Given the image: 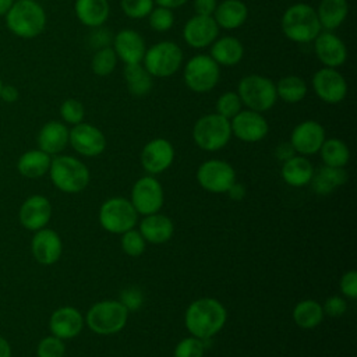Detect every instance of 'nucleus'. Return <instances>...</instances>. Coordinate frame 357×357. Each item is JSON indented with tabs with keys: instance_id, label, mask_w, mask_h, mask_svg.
Returning a JSON list of instances; mask_svg holds the SVG:
<instances>
[{
	"instance_id": "nucleus-1",
	"label": "nucleus",
	"mask_w": 357,
	"mask_h": 357,
	"mask_svg": "<svg viewBox=\"0 0 357 357\" xmlns=\"http://www.w3.org/2000/svg\"><path fill=\"white\" fill-rule=\"evenodd\" d=\"M227 318L226 308L215 298L204 297L190 304L185 311V328L198 339H209L216 335Z\"/></svg>"
},
{
	"instance_id": "nucleus-2",
	"label": "nucleus",
	"mask_w": 357,
	"mask_h": 357,
	"mask_svg": "<svg viewBox=\"0 0 357 357\" xmlns=\"http://www.w3.org/2000/svg\"><path fill=\"white\" fill-rule=\"evenodd\" d=\"M4 17L8 31L22 39L39 36L46 26L45 8L36 0H15Z\"/></svg>"
},
{
	"instance_id": "nucleus-3",
	"label": "nucleus",
	"mask_w": 357,
	"mask_h": 357,
	"mask_svg": "<svg viewBox=\"0 0 357 357\" xmlns=\"http://www.w3.org/2000/svg\"><path fill=\"white\" fill-rule=\"evenodd\" d=\"M282 32L296 43L312 42L322 31L317 11L307 3H296L287 7L280 20Z\"/></svg>"
},
{
	"instance_id": "nucleus-4",
	"label": "nucleus",
	"mask_w": 357,
	"mask_h": 357,
	"mask_svg": "<svg viewBox=\"0 0 357 357\" xmlns=\"http://www.w3.org/2000/svg\"><path fill=\"white\" fill-rule=\"evenodd\" d=\"M49 174L54 187L68 194L82 191L89 183L88 167L77 158L68 155L53 158L50 162Z\"/></svg>"
},
{
	"instance_id": "nucleus-5",
	"label": "nucleus",
	"mask_w": 357,
	"mask_h": 357,
	"mask_svg": "<svg viewBox=\"0 0 357 357\" xmlns=\"http://www.w3.org/2000/svg\"><path fill=\"white\" fill-rule=\"evenodd\" d=\"M237 95L247 109L258 113L268 112L278 100L275 82L259 74H248L243 77L237 85Z\"/></svg>"
},
{
	"instance_id": "nucleus-6",
	"label": "nucleus",
	"mask_w": 357,
	"mask_h": 357,
	"mask_svg": "<svg viewBox=\"0 0 357 357\" xmlns=\"http://www.w3.org/2000/svg\"><path fill=\"white\" fill-rule=\"evenodd\" d=\"M183 63V50L173 40H162L145 50L142 66L153 78L174 75Z\"/></svg>"
},
{
	"instance_id": "nucleus-7",
	"label": "nucleus",
	"mask_w": 357,
	"mask_h": 357,
	"mask_svg": "<svg viewBox=\"0 0 357 357\" xmlns=\"http://www.w3.org/2000/svg\"><path fill=\"white\" fill-rule=\"evenodd\" d=\"M230 137V120L218 113H209L199 117L192 128L194 142L208 152L219 151L226 146Z\"/></svg>"
},
{
	"instance_id": "nucleus-8",
	"label": "nucleus",
	"mask_w": 357,
	"mask_h": 357,
	"mask_svg": "<svg viewBox=\"0 0 357 357\" xmlns=\"http://www.w3.org/2000/svg\"><path fill=\"white\" fill-rule=\"evenodd\" d=\"M128 318V310L121 301L105 300L93 304L86 312L89 329L99 335H113L120 332Z\"/></svg>"
},
{
	"instance_id": "nucleus-9",
	"label": "nucleus",
	"mask_w": 357,
	"mask_h": 357,
	"mask_svg": "<svg viewBox=\"0 0 357 357\" xmlns=\"http://www.w3.org/2000/svg\"><path fill=\"white\" fill-rule=\"evenodd\" d=\"M220 66L208 54H195L184 66L185 86L195 93H208L219 82Z\"/></svg>"
},
{
	"instance_id": "nucleus-10",
	"label": "nucleus",
	"mask_w": 357,
	"mask_h": 357,
	"mask_svg": "<svg viewBox=\"0 0 357 357\" xmlns=\"http://www.w3.org/2000/svg\"><path fill=\"white\" fill-rule=\"evenodd\" d=\"M99 222L105 230L114 234H123L134 229L137 223V211L132 204L124 198H110L100 206Z\"/></svg>"
},
{
	"instance_id": "nucleus-11",
	"label": "nucleus",
	"mask_w": 357,
	"mask_h": 357,
	"mask_svg": "<svg viewBox=\"0 0 357 357\" xmlns=\"http://www.w3.org/2000/svg\"><path fill=\"white\" fill-rule=\"evenodd\" d=\"M197 180L202 188L209 192H226L236 181V173L231 165L225 160L211 159L204 162L197 170Z\"/></svg>"
},
{
	"instance_id": "nucleus-12",
	"label": "nucleus",
	"mask_w": 357,
	"mask_h": 357,
	"mask_svg": "<svg viewBox=\"0 0 357 357\" xmlns=\"http://www.w3.org/2000/svg\"><path fill=\"white\" fill-rule=\"evenodd\" d=\"M311 84L315 95L328 105L340 103L347 95V82L336 68L322 67L317 70Z\"/></svg>"
},
{
	"instance_id": "nucleus-13",
	"label": "nucleus",
	"mask_w": 357,
	"mask_h": 357,
	"mask_svg": "<svg viewBox=\"0 0 357 357\" xmlns=\"http://www.w3.org/2000/svg\"><path fill=\"white\" fill-rule=\"evenodd\" d=\"M131 204L138 213H158L163 205V190L160 183L152 176L141 177L132 187Z\"/></svg>"
},
{
	"instance_id": "nucleus-14",
	"label": "nucleus",
	"mask_w": 357,
	"mask_h": 357,
	"mask_svg": "<svg viewBox=\"0 0 357 357\" xmlns=\"http://www.w3.org/2000/svg\"><path fill=\"white\" fill-rule=\"evenodd\" d=\"M231 134L244 142H258L264 139L269 131V126L262 113L245 109L240 110L230 119Z\"/></svg>"
},
{
	"instance_id": "nucleus-15",
	"label": "nucleus",
	"mask_w": 357,
	"mask_h": 357,
	"mask_svg": "<svg viewBox=\"0 0 357 357\" xmlns=\"http://www.w3.org/2000/svg\"><path fill=\"white\" fill-rule=\"evenodd\" d=\"M68 144L79 155L92 158L100 155L105 151L106 138L98 127L89 123H78L70 130Z\"/></svg>"
},
{
	"instance_id": "nucleus-16",
	"label": "nucleus",
	"mask_w": 357,
	"mask_h": 357,
	"mask_svg": "<svg viewBox=\"0 0 357 357\" xmlns=\"http://www.w3.org/2000/svg\"><path fill=\"white\" fill-rule=\"evenodd\" d=\"M219 26L215 22L213 17L206 15H194L187 20L183 26V39L184 42L194 49L208 47L218 39Z\"/></svg>"
},
{
	"instance_id": "nucleus-17",
	"label": "nucleus",
	"mask_w": 357,
	"mask_h": 357,
	"mask_svg": "<svg viewBox=\"0 0 357 357\" xmlns=\"http://www.w3.org/2000/svg\"><path fill=\"white\" fill-rule=\"evenodd\" d=\"M314 52L324 67H340L347 59L344 42L332 31H321L314 39Z\"/></svg>"
},
{
	"instance_id": "nucleus-18",
	"label": "nucleus",
	"mask_w": 357,
	"mask_h": 357,
	"mask_svg": "<svg viewBox=\"0 0 357 357\" xmlns=\"http://www.w3.org/2000/svg\"><path fill=\"white\" fill-rule=\"evenodd\" d=\"M325 141V130L315 120H305L297 124L290 135V145L300 155H314Z\"/></svg>"
},
{
	"instance_id": "nucleus-19",
	"label": "nucleus",
	"mask_w": 357,
	"mask_h": 357,
	"mask_svg": "<svg viewBox=\"0 0 357 357\" xmlns=\"http://www.w3.org/2000/svg\"><path fill=\"white\" fill-rule=\"evenodd\" d=\"M52 218V204L43 195L28 197L18 211L20 223L31 231L46 227Z\"/></svg>"
},
{
	"instance_id": "nucleus-20",
	"label": "nucleus",
	"mask_w": 357,
	"mask_h": 357,
	"mask_svg": "<svg viewBox=\"0 0 357 357\" xmlns=\"http://www.w3.org/2000/svg\"><path fill=\"white\" fill-rule=\"evenodd\" d=\"M113 50L124 64L142 63L146 46L142 35L134 29L126 28L113 36Z\"/></svg>"
},
{
	"instance_id": "nucleus-21",
	"label": "nucleus",
	"mask_w": 357,
	"mask_h": 357,
	"mask_svg": "<svg viewBox=\"0 0 357 357\" xmlns=\"http://www.w3.org/2000/svg\"><path fill=\"white\" fill-rule=\"evenodd\" d=\"M31 250L33 258L40 265H53L61 257L63 243L54 230L43 227L35 231L31 241Z\"/></svg>"
},
{
	"instance_id": "nucleus-22",
	"label": "nucleus",
	"mask_w": 357,
	"mask_h": 357,
	"mask_svg": "<svg viewBox=\"0 0 357 357\" xmlns=\"http://www.w3.org/2000/svg\"><path fill=\"white\" fill-rule=\"evenodd\" d=\"M173 145L165 138H155L149 141L141 152V165L152 174L165 172L173 163Z\"/></svg>"
},
{
	"instance_id": "nucleus-23",
	"label": "nucleus",
	"mask_w": 357,
	"mask_h": 357,
	"mask_svg": "<svg viewBox=\"0 0 357 357\" xmlns=\"http://www.w3.org/2000/svg\"><path fill=\"white\" fill-rule=\"evenodd\" d=\"M84 326V318L81 312L70 305L60 307L50 315L49 328L52 335L60 339L75 337Z\"/></svg>"
},
{
	"instance_id": "nucleus-24",
	"label": "nucleus",
	"mask_w": 357,
	"mask_h": 357,
	"mask_svg": "<svg viewBox=\"0 0 357 357\" xmlns=\"http://www.w3.org/2000/svg\"><path fill=\"white\" fill-rule=\"evenodd\" d=\"M70 130L61 121L52 120L42 126L38 132V146L47 155L60 153L68 144Z\"/></svg>"
},
{
	"instance_id": "nucleus-25",
	"label": "nucleus",
	"mask_w": 357,
	"mask_h": 357,
	"mask_svg": "<svg viewBox=\"0 0 357 357\" xmlns=\"http://www.w3.org/2000/svg\"><path fill=\"white\" fill-rule=\"evenodd\" d=\"M212 17L219 28L237 29L247 21L248 7L241 0H223L218 3Z\"/></svg>"
},
{
	"instance_id": "nucleus-26",
	"label": "nucleus",
	"mask_w": 357,
	"mask_h": 357,
	"mask_svg": "<svg viewBox=\"0 0 357 357\" xmlns=\"http://www.w3.org/2000/svg\"><path fill=\"white\" fill-rule=\"evenodd\" d=\"M74 10L78 21L89 28L102 26L110 14L107 0H75Z\"/></svg>"
},
{
	"instance_id": "nucleus-27",
	"label": "nucleus",
	"mask_w": 357,
	"mask_h": 357,
	"mask_svg": "<svg viewBox=\"0 0 357 357\" xmlns=\"http://www.w3.org/2000/svg\"><path fill=\"white\" fill-rule=\"evenodd\" d=\"M209 56L218 63V66L231 67L243 60L244 46L234 36H223L215 39V42L211 45Z\"/></svg>"
},
{
	"instance_id": "nucleus-28",
	"label": "nucleus",
	"mask_w": 357,
	"mask_h": 357,
	"mask_svg": "<svg viewBox=\"0 0 357 357\" xmlns=\"http://www.w3.org/2000/svg\"><path fill=\"white\" fill-rule=\"evenodd\" d=\"M173 222L167 216L159 213L146 215L139 225V233L144 240L152 244L166 243L173 236Z\"/></svg>"
},
{
	"instance_id": "nucleus-29",
	"label": "nucleus",
	"mask_w": 357,
	"mask_h": 357,
	"mask_svg": "<svg viewBox=\"0 0 357 357\" xmlns=\"http://www.w3.org/2000/svg\"><path fill=\"white\" fill-rule=\"evenodd\" d=\"M315 11L321 28L325 31H335L347 18L349 3L347 0H321Z\"/></svg>"
},
{
	"instance_id": "nucleus-30",
	"label": "nucleus",
	"mask_w": 357,
	"mask_h": 357,
	"mask_svg": "<svg viewBox=\"0 0 357 357\" xmlns=\"http://www.w3.org/2000/svg\"><path fill=\"white\" fill-rule=\"evenodd\" d=\"M52 158L46 152L38 149H29L24 152L17 160V170L21 176L28 178H38L49 172Z\"/></svg>"
},
{
	"instance_id": "nucleus-31",
	"label": "nucleus",
	"mask_w": 357,
	"mask_h": 357,
	"mask_svg": "<svg viewBox=\"0 0 357 357\" xmlns=\"http://www.w3.org/2000/svg\"><path fill=\"white\" fill-rule=\"evenodd\" d=\"M314 167L311 162L304 156H291L284 160L282 166L283 180L293 187H303L311 183Z\"/></svg>"
},
{
	"instance_id": "nucleus-32",
	"label": "nucleus",
	"mask_w": 357,
	"mask_h": 357,
	"mask_svg": "<svg viewBox=\"0 0 357 357\" xmlns=\"http://www.w3.org/2000/svg\"><path fill=\"white\" fill-rule=\"evenodd\" d=\"M123 75L127 84V89L134 96H144L151 92L153 85V77L146 71L142 63L126 64Z\"/></svg>"
},
{
	"instance_id": "nucleus-33",
	"label": "nucleus",
	"mask_w": 357,
	"mask_h": 357,
	"mask_svg": "<svg viewBox=\"0 0 357 357\" xmlns=\"http://www.w3.org/2000/svg\"><path fill=\"white\" fill-rule=\"evenodd\" d=\"M347 180V174L343 167L324 166L312 174V190L319 195H328Z\"/></svg>"
},
{
	"instance_id": "nucleus-34",
	"label": "nucleus",
	"mask_w": 357,
	"mask_h": 357,
	"mask_svg": "<svg viewBox=\"0 0 357 357\" xmlns=\"http://www.w3.org/2000/svg\"><path fill=\"white\" fill-rule=\"evenodd\" d=\"M276 95L286 103H298L307 95V84L298 75H284L276 84Z\"/></svg>"
},
{
	"instance_id": "nucleus-35",
	"label": "nucleus",
	"mask_w": 357,
	"mask_h": 357,
	"mask_svg": "<svg viewBox=\"0 0 357 357\" xmlns=\"http://www.w3.org/2000/svg\"><path fill=\"white\" fill-rule=\"evenodd\" d=\"M318 152L321 153L325 166L331 167H344L350 159L349 146L337 138L325 139Z\"/></svg>"
},
{
	"instance_id": "nucleus-36",
	"label": "nucleus",
	"mask_w": 357,
	"mask_h": 357,
	"mask_svg": "<svg viewBox=\"0 0 357 357\" xmlns=\"http://www.w3.org/2000/svg\"><path fill=\"white\" fill-rule=\"evenodd\" d=\"M294 322L303 329H312L318 326L324 318L322 305L315 300L300 301L293 310Z\"/></svg>"
},
{
	"instance_id": "nucleus-37",
	"label": "nucleus",
	"mask_w": 357,
	"mask_h": 357,
	"mask_svg": "<svg viewBox=\"0 0 357 357\" xmlns=\"http://www.w3.org/2000/svg\"><path fill=\"white\" fill-rule=\"evenodd\" d=\"M117 60L119 59L112 46L100 47L92 56V60H91L92 73L98 77H107L114 71Z\"/></svg>"
},
{
	"instance_id": "nucleus-38",
	"label": "nucleus",
	"mask_w": 357,
	"mask_h": 357,
	"mask_svg": "<svg viewBox=\"0 0 357 357\" xmlns=\"http://www.w3.org/2000/svg\"><path fill=\"white\" fill-rule=\"evenodd\" d=\"M241 99L234 91H227L223 92L218 100H216V113L226 117V119H233L240 110H241Z\"/></svg>"
},
{
	"instance_id": "nucleus-39",
	"label": "nucleus",
	"mask_w": 357,
	"mask_h": 357,
	"mask_svg": "<svg viewBox=\"0 0 357 357\" xmlns=\"http://www.w3.org/2000/svg\"><path fill=\"white\" fill-rule=\"evenodd\" d=\"M149 26L155 32H167L174 24V14L166 7H153L148 15Z\"/></svg>"
},
{
	"instance_id": "nucleus-40",
	"label": "nucleus",
	"mask_w": 357,
	"mask_h": 357,
	"mask_svg": "<svg viewBox=\"0 0 357 357\" xmlns=\"http://www.w3.org/2000/svg\"><path fill=\"white\" fill-rule=\"evenodd\" d=\"M120 7L123 13L132 20H141L149 15L155 7L153 0H121Z\"/></svg>"
},
{
	"instance_id": "nucleus-41",
	"label": "nucleus",
	"mask_w": 357,
	"mask_h": 357,
	"mask_svg": "<svg viewBox=\"0 0 357 357\" xmlns=\"http://www.w3.org/2000/svg\"><path fill=\"white\" fill-rule=\"evenodd\" d=\"M60 116L64 123L71 124V126L82 123L84 116H85L84 105L77 99L68 98L60 106Z\"/></svg>"
},
{
	"instance_id": "nucleus-42",
	"label": "nucleus",
	"mask_w": 357,
	"mask_h": 357,
	"mask_svg": "<svg viewBox=\"0 0 357 357\" xmlns=\"http://www.w3.org/2000/svg\"><path fill=\"white\" fill-rule=\"evenodd\" d=\"M66 354V346L63 339L50 335L43 337L36 347V356L38 357H64Z\"/></svg>"
},
{
	"instance_id": "nucleus-43",
	"label": "nucleus",
	"mask_w": 357,
	"mask_h": 357,
	"mask_svg": "<svg viewBox=\"0 0 357 357\" xmlns=\"http://www.w3.org/2000/svg\"><path fill=\"white\" fill-rule=\"evenodd\" d=\"M204 340L195 336L184 337L178 342L174 349V357H202L204 356Z\"/></svg>"
},
{
	"instance_id": "nucleus-44",
	"label": "nucleus",
	"mask_w": 357,
	"mask_h": 357,
	"mask_svg": "<svg viewBox=\"0 0 357 357\" xmlns=\"http://www.w3.org/2000/svg\"><path fill=\"white\" fill-rule=\"evenodd\" d=\"M121 247L126 254H128L131 257H138L145 250V240L139 231L131 229V230L123 233Z\"/></svg>"
},
{
	"instance_id": "nucleus-45",
	"label": "nucleus",
	"mask_w": 357,
	"mask_h": 357,
	"mask_svg": "<svg viewBox=\"0 0 357 357\" xmlns=\"http://www.w3.org/2000/svg\"><path fill=\"white\" fill-rule=\"evenodd\" d=\"M340 291L350 298L357 297V272L354 269L343 273L340 279Z\"/></svg>"
},
{
	"instance_id": "nucleus-46",
	"label": "nucleus",
	"mask_w": 357,
	"mask_h": 357,
	"mask_svg": "<svg viewBox=\"0 0 357 357\" xmlns=\"http://www.w3.org/2000/svg\"><path fill=\"white\" fill-rule=\"evenodd\" d=\"M346 307H347V305H346V301H344L342 297H339V296H332V297H329V298L325 301L322 310H324L329 317L336 318V317H340V315H343V314L346 312Z\"/></svg>"
},
{
	"instance_id": "nucleus-47",
	"label": "nucleus",
	"mask_w": 357,
	"mask_h": 357,
	"mask_svg": "<svg viewBox=\"0 0 357 357\" xmlns=\"http://www.w3.org/2000/svg\"><path fill=\"white\" fill-rule=\"evenodd\" d=\"M121 303L127 310H138L142 304V294L138 289H127L121 293Z\"/></svg>"
},
{
	"instance_id": "nucleus-48",
	"label": "nucleus",
	"mask_w": 357,
	"mask_h": 357,
	"mask_svg": "<svg viewBox=\"0 0 357 357\" xmlns=\"http://www.w3.org/2000/svg\"><path fill=\"white\" fill-rule=\"evenodd\" d=\"M218 6V0H194L192 7L197 15L212 17Z\"/></svg>"
},
{
	"instance_id": "nucleus-49",
	"label": "nucleus",
	"mask_w": 357,
	"mask_h": 357,
	"mask_svg": "<svg viewBox=\"0 0 357 357\" xmlns=\"http://www.w3.org/2000/svg\"><path fill=\"white\" fill-rule=\"evenodd\" d=\"M96 29L92 35V43L95 47L100 49V47H105V46H109L110 43V35H109V31L107 29H103L102 26H98V28H93Z\"/></svg>"
},
{
	"instance_id": "nucleus-50",
	"label": "nucleus",
	"mask_w": 357,
	"mask_h": 357,
	"mask_svg": "<svg viewBox=\"0 0 357 357\" xmlns=\"http://www.w3.org/2000/svg\"><path fill=\"white\" fill-rule=\"evenodd\" d=\"M18 89L14 85L10 84H3L1 91H0V99H3L6 103H14L18 99Z\"/></svg>"
},
{
	"instance_id": "nucleus-51",
	"label": "nucleus",
	"mask_w": 357,
	"mask_h": 357,
	"mask_svg": "<svg viewBox=\"0 0 357 357\" xmlns=\"http://www.w3.org/2000/svg\"><path fill=\"white\" fill-rule=\"evenodd\" d=\"M276 156H278L279 159H282L283 162L287 160V159H290L291 156H294V149H293V146L290 145V142H283V144H280V145L276 148Z\"/></svg>"
},
{
	"instance_id": "nucleus-52",
	"label": "nucleus",
	"mask_w": 357,
	"mask_h": 357,
	"mask_svg": "<svg viewBox=\"0 0 357 357\" xmlns=\"http://www.w3.org/2000/svg\"><path fill=\"white\" fill-rule=\"evenodd\" d=\"M153 1L160 7H166V8L173 10V8H178V7L184 6L188 0H153Z\"/></svg>"
},
{
	"instance_id": "nucleus-53",
	"label": "nucleus",
	"mask_w": 357,
	"mask_h": 357,
	"mask_svg": "<svg viewBox=\"0 0 357 357\" xmlns=\"http://www.w3.org/2000/svg\"><path fill=\"white\" fill-rule=\"evenodd\" d=\"M0 357H11V346L3 336H0Z\"/></svg>"
},
{
	"instance_id": "nucleus-54",
	"label": "nucleus",
	"mask_w": 357,
	"mask_h": 357,
	"mask_svg": "<svg viewBox=\"0 0 357 357\" xmlns=\"http://www.w3.org/2000/svg\"><path fill=\"white\" fill-rule=\"evenodd\" d=\"M15 0H0V15H6Z\"/></svg>"
},
{
	"instance_id": "nucleus-55",
	"label": "nucleus",
	"mask_w": 357,
	"mask_h": 357,
	"mask_svg": "<svg viewBox=\"0 0 357 357\" xmlns=\"http://www.w3.org/2000/svg\"><path fill=\"white\" fill-rule=\"evenodd\" d=\"M1 86H3V81H1V77H0V91H1Z\"/></svg>"
}]
</instances>
